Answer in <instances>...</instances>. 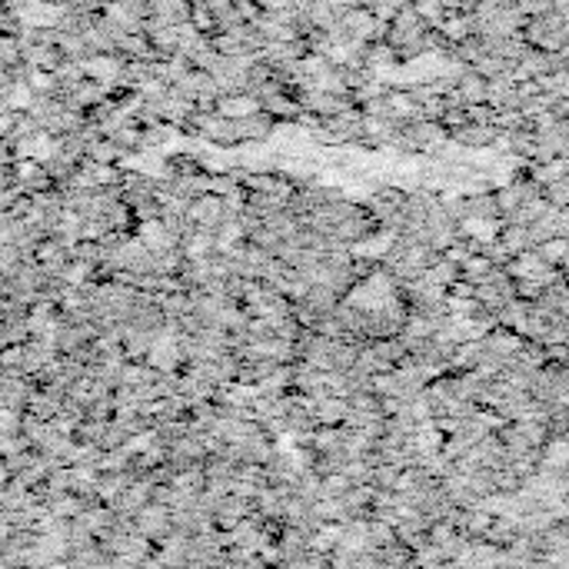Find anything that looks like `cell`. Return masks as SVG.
I'll use <instances>...</instances> for the list:
<instances>
[{
  "mask_svg": "<svg viewBox=\"0 0 569 569\" xmlns=\"http://www.w3.org/2000/svg\"><path fill=\"white\" fill-rule=\"evenodd\" d=\"M313 413H317V423L343 427V423H347V413H350V400H347V397H333V393H330V397L317 400Z\"/></svg>",
  "mask_w": 569,
  "mask_h": 569,
  "instance_id": "1",
  "label": "cell"
},
{
  "mask_svg": "<svg viewBox=\"0 0 569 569\" xmlns=\"http://www.w3.org/2000/svg\"><path fill=\"white\" fill-rule=\"evenodd\" d=\"M537 250L543 253V260H547V263H553V267H563V257H567L569 240L563 237V233H560V237H553V240L540 243Z\"/></svg>",
  "mask_w": 569,
  "mask_h": 569,
  "instance_id": "2",
  "label": "cell"
}]
</instances>
